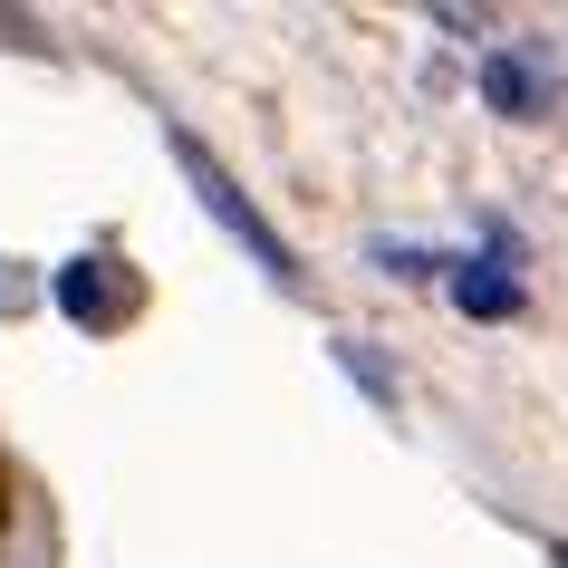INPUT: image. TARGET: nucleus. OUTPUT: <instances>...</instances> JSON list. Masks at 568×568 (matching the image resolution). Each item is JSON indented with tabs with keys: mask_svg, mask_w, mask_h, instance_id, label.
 <instances>
[{
	"mask_svg": "<svg viewBox=\"0 0 568 568\" xmlns=\"http://www.w3.org/2000/svg\"><path fill=\"white\" fill-rule=\"evenodd\" d=\"M164 154L183 164V183H193V203H203L212 222H222V232H232L241 251L261 261V280H270V290H300V251H290V241L270 232V222H261V203H251V193H241V183L222 174V154H212L203 135H193V125H164Z\"/></svg>",
	"mask_w": 568,
	"mask_h": 568,
	"instance_id": "f257e3e1",
	"label": "nucleus"
},
{
	"mask_svg": "<svg viewBox=\"0 0 568 568\" xmlns=\"http://www.w3.org/2000/svg\"><path fill=\"white\" fill-rule=\"evenodd\" d=\"M481 106H491V116H510V125L549 106V78H539L530 49H481Z\"/></svg>",
	"mask_w": 568,
	"mask_h": 568,
	"instance_id": "7ed1b4c3",
	"label": "nucleus"
},
{
	"mask_svg": "<svg viewBox=\"0 0 568 568\" xmlns=\"http://www.w3.org/2000/svg\"><path fill=\"white\" fill-rule=\"evenodd\" d=\"M49 300H59L78 328H125V318H135V280H125L116 261H68L59 280H49Z\"/></svg>",
	"mask_w": 568,
	"mask_h": 568,
	"instance_id": "f03ea898",
	"label": "nucleus"
},
{
	"mask_svg": "<svg viewBox=\"0 0 568 568\" xmlns=\"http://www.w3.org/2000/svg\"><path fill=\"white\" fill-rule=\"evenodd\" d=\"M337 366H347V376H357V386L376 395V405H395V376H386V366H376V357H366L357 337H347V347H337Z\"/></svg>",
	"mask_w": 568,
	"mask_h": 568,
	"instance_id": "39448f33",
	"label": "nucleus"
},
{
	"mask_svg": "<svg viewBox=\"0 0 568 568\" xmlns=\"http://www.w3.org/2000/svg\"><path fill=\"white\" fill-rule=\"evenodd\" d=\"M453 308L463 318H520V280H510L501 251L491 261H453Z\"/></svg>",
	"mask_w": 568,
	"mask_h": 568,
	"instance_id": "20e7f679",
	"label": "nucleus"
}]
</instances>
